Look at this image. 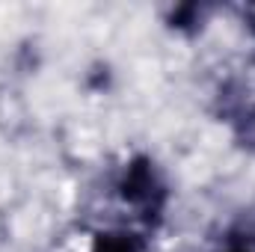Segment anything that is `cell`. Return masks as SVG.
<instances>
[{"mask_svg": "<svg viewBox=\"0 0 255 252\" xmlns=\"http://www.w3.org/2000/svg\"><path fill=\"white\" fill-rule=\"evenodd\" d=\"M142 247H145V241H142L139 235L119 229V232H104V235H98L86 252H142Z\"/></svg>", "mask_w": 255, "mask_h": 252, "instance_id": "cell-1", "label": "cell"}, {"mask_svg": "<svg viewBox=\"0 0 255 252\" xmlns=\"http://www.w3.org/2000/svg\"><path fill=\"white\" fill-rule=\"evenodd\" d=\"M211 252H255V226L253 223L229 226Z\"/></svg>", "mask_w": 255, "mask_h": 252, "instance_id": "cell-2", "label": "cell"}]
</instances>
